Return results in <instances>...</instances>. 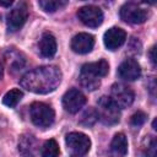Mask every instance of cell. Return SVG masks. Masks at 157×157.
I'll use <instances>...</instances> for the list:
<instances>
[{
	"label": "cell",
	"instance_id": "cell-26",
	"mask_svg": "<svg viewBox=\"0 0 157 157\" xmlns=\"http://www.w3.org/2000/svg\"><path fill=\"white\" fill-rule=\"evenodd\" d=\"M0 5L1 6H5V7H10L11 5H12V1H0Z\"/></svg>",
	"mask_w": 157,
	"mask_h": 157
},
{
	"label": "cell",
	"instance_id": "cell-8",
	"mask_svg": "<svg viewBox=\"0 0 157 157\" xmlns=\"http://www.w3.org/2000/svg\"><path fill=\"white\" fill-rule=\"evenodd\" d=\"M86 103V97L85 94L77 90V88H71L65 92L63 96V107L66 112L69 113H77Z\"/></svg>",
	"mask_w": 157,
	"mask_h": 157
},
{
	"label": "cell",
	"instance_id": "cell-22",
	"mask_svg": "<svg viewBox=\"0 0 157 157\" xmlns=\"http://www.w3.org/2000/svg\"><path fill=\"white\" fill-rule=\"evenodd\" d=\"M156 152H157V141L155 137L150 136L145 140L141 157H156Z\"/></svg>",
	"mask_w": 157,
	"mask_h": 157
},
{
	"label": "cell",
	"instance_id": "cell-21",
	"mask_svg": "<svg viewBox=\"0 0 157 157\" xmlns=\"http://www.w3.org/2000/svg\"><path fill=\"white\" fill-rule=\"evenodd\" d=\"M42 157H58L59 156V145L55 140H47L40 151Z\"/></svg>",
	"mask_w": 157,
	"mask_h": 157
},
{
	"label": "cell",
	"instance_id": "cell-9",
	"mask_svg": "<svg viewBox=\"0 0 157 157\" xmlns=\"http://www.w3.org/2000/svg\"><path fill=\"white\" fill-rule=\"evenodd\" d=\"M126 39V33L124 29L119 27H112L108 31H105L103 36V42L107 49L109 50H117L120 48Z\"/></svg>",
	"mask_w": 157,
	"mask_h": 157
},
{
	"label": "cell",
	"instance_id": "cell-28",
	"mask_svg": "<svg viewBox=\"0 0 157 157\" xmlns=\"http://www.w3.org/2000/svg\"><path fill=\"white\" fill-rule=\"evenodd\" d=\"M152 126H153V129H155V130L157 129V128H156V119L153 120V123H152Z\"/></svg>",
	"mask_w": 157,
	"mask_h": 157
},
{
	"label": "cell",
	"instance_id": "cell-23",
	"mask_svg": "<svg viewBox=\"0 0 157 157\" xmlns=\"http://www.w3.org/2000/svg\"><path fill=\"white\" fill-rule=\"evenodd\" d=\"M98 120V114L94 108H88L80 118V124L83 126H91Z\"/></svg>",
	"mask_w": 157,
	"mask_h": 157
},
{
	"label": "cell",
	"instance_id": "cell-1",
	"mask_svg": "<svg viewBox=\"0 0 157 157\" xmlns=\"http://www.w3.org/2000/svg\"><path fill=\"white\" fill-rule=\"evenodd\" d=\"M61 82V71L53 65L36 67L20 78V85L33 93L45 94L56 90Z\"/></svg>",
	"mask_w": 157,
	"mask_h": 157
},
{
	"label": "cell",
	"instance_id": "cell-10",
	"mask_svg": "<svg viewBox=\"0 0 157 157\" xmlns=\"http://www.w3.org/2000/svg\"><path fill=\"white\" fill-rule=\"evenodd\" d=\"M27 17H28V11H27L26 5H20V6L12 9L7 15L9 31H11V32L18 31L27 21Z\"/></svg>",
	"mask_w": 157,
	"mask_h": 157
},
{
	"label": "cell",
	"instance_id": "cell-5",
	"mask_svg": "<svg viewBox=\"0 0 157 157\" xmlns=\"http://www.w3.org/2000/svg\"><path fill=\"white\" fill-rule=\"evenodd\" d=\"M66 145L67 148L72 152L74 156H83L91 148V140L87 135L82 132H70L66 135Z\"/></svg>",
	"mask_w": 157,
	"mask_h": 157
},
{
	"label": "cell",
	"instance_id": "cell-11",
	"mask_svg": "<svg viewBox=\"0 0 157 157\" xmlns=\"http://www.w3.org/2000/svg\"><path fill=\"white\" fill-rule=\"evenodd\" d=\"M118 75L120 76V78L126 80V81H134L136 78L140 77L141 75V67L139 65V63L132 59H125L118 67Z\"/></svg>",
	"mask_w": 157,
	"mask_h": 157
},
{
	"label": "cell",
	"instance_id": "cell-15",
	"mask_svg": "<svg viewBox=\"0 0 157 157\" xmlns=\"http://www.w3.org/2000/svg\"><path fill=\"white\" fill-rule=\"evenodd\" d=\"M128 153V140L126 136L123 132H119L114 135L110 147H109V155L110 157H125Z\"/></svg>",
	"mask_w": 157,
	"mask_h": 157
},
{
	"label": "cell",
	"instance_id": "cell-18",
	"mask_svg": "<svg viewBox=\"0 0 157 157\" xmlns=\"http://www.w3.org/2000/svg\"><path fill=\"white\" fill-rule=\"evenodd\" d=\"M78 81H80V85L86 88L87 91H94L99 87L101 85V80L94 77V76H91L88 74H85V72H81L80 71V76H78Z\"/></svg>",
	"mask_w": 157,
	"mask_h": 157
},
{
	"label": "cell",
	"instance_id": "cell-25",
	"mask_svg": "<svg viewBox=\"0 0 157 157\" xmlns=\"http://www.w3.org/2000/svg\"><path fill=\"white\" fill-rule=\"evenodd\" d=\"M155 52H156V47L153 45V47L151 48L150 53H148V55H150V60H151V63H152L153 66H156V55H155Z\"/></svg>",
	"mask_w": 157,
	"mask_h": 157
},
{
	"label": "cell",
	"instance_id": "cell-12",
	"mask_svg": "<svg viewBox=\"0 0 157 157\" xmlns=\"http://www.w3.org/2000/svg\"><path fill=\"white\" fill-rule=\"evenodd\" d=\"M18 152L22 157H36L38 153V140L32 134H22L18 139Z\"/></svg>",
	"mask_w": 157,
	"mask_h": 157
},
{
	"label": "cell",
	"instance_id": "cell-27",
	"mask_svg": "<svg viewBox=\"0 0 157 157\" xmlns=\"http://www.w3.org/2000/svg\"><path fill=\"white\" fill-rule=\"evenodd\" d=\"M2 76H4V66H2V63L0 60V80L2 78Z\"/></svg>",
	"mask_w": 157,
	"mask_h": 157
},
{
	"label": "cell",
	"instance_id": "cell-17",
	"mask_svg": "<svg viewBox=\"0 0 157 157\" xmlns=\"http://www.w3.org/2000/svg\"><path fill=\"white\" fill-rule=\"evenodd\" d=\"M5 61L11 71L22 70V67L25 66V63H26L23 55L13 49H9L5 52Z\"/></svg>",
	"mask_w": 157,
	"mask_h": 157
},
{
	"label": "cell",
	"instance_id": "cell-14",
	"mask_svg": "<svg viewBox=\"0 0 157 157\" xmlns=\"http://www.w3.org/2000/svg\"><path fill=\"white\" fill-rule=\"evenodd\" d=\"M108 71H109V64L104 59H101L94 63H87V64L82 65V67H81V72L88 74L97 78L105 76L108 74Z\"/></svg>",
	"mask_w": 157,
	"mask_h": 157
},
{
	"label": "cell",
	"instance_id": "cell-7",
	"mask_svg": "<svg viewBox=\"0 0 157 157\" xmlns=\"http://www.w3.org/2000/svg\"><path fill=\"white\" fill-rule=\"evenodd\" d=\"M132 90L124 83H114L110 88V98L119 108H128L134 102Z\"/></svg>",
	"mask_w": 157,
	"mask_h": 157
},
{
	"label": "cell",
	"instance_id": "cell-19",
	"mask_svg": "<svg viewBox=\"0 0 157 157\" xmlns=\"http://www.w3.org/2000/svg\"><path fill=\"white\" fill-rule=\"evenodd\" d=\"M22 97H23V93H22L21 90H18V88H12V90H10V91L4 96L2 103H4L6 107H9V108H15V107L20 103V101L22 99Z\"/></svg>",
	"mask_w": 157,
	"mask_h": 157
},
{
	"label": "cell",
	"instance_id": "cell-13",
	"mask_svg": "<svg viewBox=\"0 0 157 157\" xmlns=\"http://www.w3.org/2000/svg\"><path fill=\"white\" fill-rule=\"evenodd\" d=\"M94 45V37L88 33H78L71 39V49L77 54H87Z\"/></svg>",
	"mask_w": 157,
	"mask_h": 157
},
{
	"label": "cell",
	"instance_id": "cell-2",
	"mask_svg": "<svg viewBox=\"0 0 157 157\" xmlns=\"http://www.w3.org/2000/svg\"><path fill=\"white\" fill-rule=\"evenodd\" d=\"M98 108L97 114L98 119L104 124V125H114L119 121L120 119V108L112 101L110 97L103 96L98 99L97 102Z\"/></svg>",
	"mask_w": 157,
	"mask_h": 157
},
{
	"label": "cell",
	"instance_id": "cell-24",
	"mask_svg": "<svg viewBox=\"0 0 157 157\" xmlns=\"http://www.w3.org/2000/svg\"><path fill=\"white\" fill-rule=\"evenodd\" d=\"M146 118H147V115H146L144 112L139 110V112H136L135 114H132V117H131V119H130V123H131L132 126L139 128V126H141V125L146 121Z\"/></svg>",
	"mask_w": 157,
	"mask_h": 157
},
{
	"label": "cell",
	"instance_id": "cell-6",
	"mask_svg": "<svg viewBox=\"0 0 157 157\" xmlns=\"http://www.w3.org/2000/svg\"><path fill=\"white\" fill-rule=\"evenodd\" d=\"M77 17L83 25L92 28L101 26L103 22V12L94 5H86L80 7L77 11Z\"/></svg>",
	"mask_w": 157,
	"mask_h": 157
},
{
	"label": "cell",
	"instance_id": "cell-16",
	"mask_svg": "<svg viewBox=\"0 0 157 157\" xmlns=\"http://www.w3.org/2000/svg\"><path fill=\"white\" fill-rule=\"evenodd\" d=\"M38 49L42 56L44 58H52L56 53V40L53 34L44 33L38 43Z\"/></svg>",
	"mask_w": 157,
	"mask_h": 157
},
{
	"label": "cell",
	"instance_id": "cell-20",
	"mask_svg": "<svg viewBox=\"0 0 157 157\" xmlns=\"http://www.w3.org/2000/svg\"><path fill=\"white\" fill-rule=\"evenodd\" d=\"M38 5L45 12H55L56 10H60L61 7L66 6L67 1H64V0H39Z\"/></svg>",
	"mask_w": 157,
	"mask_h": 157
},
{
	"label": "cell",
	"instance_id": "cell-3",
	"mask_svg": "<svg viewBox=\"0 0 157 157\" xmlns=\"http://www.w3.org/2000/svg\"><path fill=\"white\" fill-rule=\"evenodd\" d=\"M29 115H31L32 123L39 128L50 126L54 123V118H55L53 108L42 102H34L31 104Z\"/></svg>",
	"mask_w": 157,
	"mask_h": 157
},
{
	"label": "cell",
	"instance_id": "cell-4",
	"mask_svg": "<svg viewBox=\"0 0 157 157\" xmlns=\"http://www.w3.org/2000/svg\"><path fill=\"white\" fill-rule=\"evenodd\" d=\"M147 10L135 2H126L120 7V17L123 21L131 25H140L147 20Z\"/></svg>",
	"mask_w": 157,
	"mask_h": 157
}]
</instances>
